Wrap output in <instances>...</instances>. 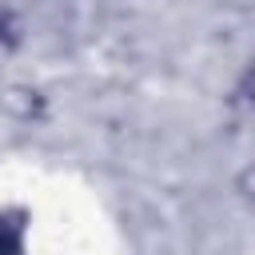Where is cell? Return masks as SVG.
<instances>
[{
	"label": "cell",
	"mask_w": 255,
	"mask_h": 255,
	"mask_svg": "<svg viewBox=\"0 0 255 255\" xmlns=\"http://www.w3.org/2000/svg\"><path fill=\"white\" fill-rule=\"evenodd\" d=\"M247 100H251V104H255V72H251V76H247Z\"/></svg>",
	"instance_id": "cell-1"
}]
</instances>
